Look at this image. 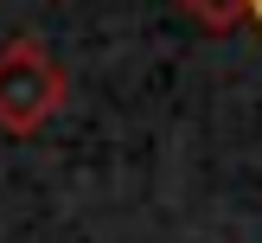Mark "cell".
<instances>
[{"mask_svg":"<svg viewBox=\"0 0 262 243\" xmlns=\"http://www.w3.org/2000/svg\"><path fill=\"white\" fill-rule=\"evenodd\" d=\"M64 102H71V71L58 64V51L32 32L7 38L0 45V135H38Z\"/></svg>","mask_w":262,"mask_h":243,"instance_id":"obj_1","label":"cell"},{"mask_svg":"<svg viewBox=\"0 0 262 243\" xmlns=\"http://www.w3.org/2000/svg\"><path fill=\"white\" fill-rule=\"evenodd\" d=\"M205 32H237V26H256L262 32V0H179Z\"/></svg>","mask_w":262,"mask_h":243,"instance_id":"obj_2","label":"cell"}]
</instances>
